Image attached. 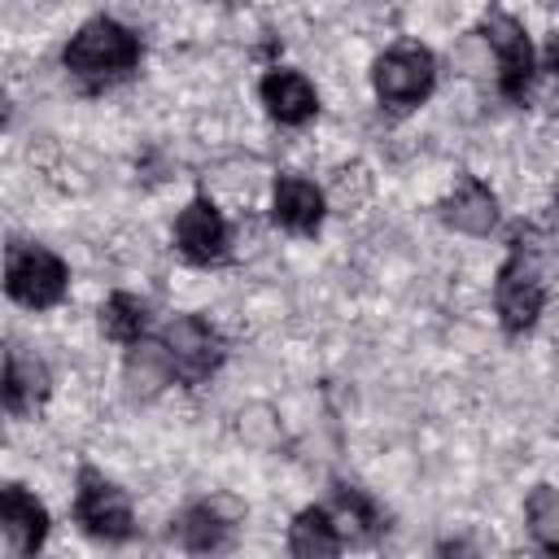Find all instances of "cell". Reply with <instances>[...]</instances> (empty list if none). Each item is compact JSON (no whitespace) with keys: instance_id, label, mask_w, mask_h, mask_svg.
Wrapping results in <instances>:
<instances>
[{"instance_id":"cell-17","label":"cell","mask_w":559,"mask_h":559,"mask_svg":"<svg viewBox=\"0 0 559 559\" xmlns=\"http://www.w3.org/2000/svg\"><path fill=\"white\" fill-rule=\"evenodd\" d=\"M524 515H528V533L537 537V546L559 555V489H550V485L528 489Z\"/></svg>"},{"instance_id":"cell-8","label":"cell","mask_w":559,"mask_h":559,"mask_svg":"<svg viewBox=\"0 0 559 559\" xmlns=\"http://www.w3.org/2000/svg\"><path fill=\"white\" fill-rule=\"evenodd\" d=\"M175 245H179V253L188 258V262H218L223 258V249H227V223H223V214L205 201V197H197L179 218H175Z\"/></svg>"},{"instance_id":"cell-5","label":"cell","mask_w":559,"mask_h":559,"mask_svg":"<svg viewBox=\"0 0 559 559\" xmlns=\"http://www.w3.org/2000/svg\"><path fill=\"white\" fill-rule=\"evenodd\" d=\"M162 345H166V354H170L175 380H183V384H201V380H205L210 371H218V362H223V341H218V332H214L205 319H197V314H179V319L166 328Z\"/></svg>"},{"instance_id":"cell-14","label":"cell","mask_w":559,"mask_h":559,"mask_svg":"<svg viewBox=\"0 0 559 559\" xmlns=\"http://www.w3.org/2000/svg\"><path fill=\"white\" fill-rule=\"evenodd\" d=\"M288 550H293L297 559H323V555H336V550H341V533H336L332 511H323V507H306V511H297V520L288 524Z\"/></svg>"},{"instance_id":"cell-19","label":"cell","mask_w":559,"mask_h":559,"mask_svg":"<svg viewBox=\"0 0 559 559\" xmlns=\"http://www.w3.org/2000/svg\"><path fill=\"white\" fill-rule=\"evenodd\" d=\"M542 57H546V70H550V74L559 79V31H555V35L546 39V52H542Z\"/></svg>"},{"instance_id":"cell-6","label":"cell","mask_w":559,"mask_h":559,"mask_svg":"<svg viewBox=\"0 0 559 559\" xmlns=\"http://www.w3.org/2000/svg\"><path fill=\"white\" fill-rule=\"evenodd\" d=\"M74 515L92 537L105 542H122L131 537V498L109 485L105 476H96L92 467L79 476V498H74Z\"/></svg>"},{"instance_id":"cell-11","label":"cell","mask_w":559,"mask_h":559,"mask_svg":"<svg viewBox=\"0 0 559 559\" xmlns=\"http://www.w3.org/2000/svg\"><path fill=\"white\" fill-rule=\"evenodd\" d=\"M323 210H328V201H323V192L310 183V179H301V175H284L280 183H275V223L284 227V231H297V236H306V231H314L319 223H323Z\"/></svg>"},{"instance_id":"cell-4","label":"cell","mask_w":559,"mask_h":559,"mask_svg":"<svg viewBox=\"0 0 559 559\" xmlns=\"http://www.w3.org/2000/svg\"><path fill=\"white\" fill-rule=\"evenodd\" d=\"M480 31H485V39L498 52V87H502V96L515 100V105H524L528 100V87H533V74H537L533 70V44H528L524 26L511 13L489 9L485 22H480Z\"/></svg>"},{"instance_id":"cell-16","label":"cell","mask_w":559,"mask_h":559,"mask_svg":"<svg viewBox=\"0 0 559 559\" xmlns=\"http://www.w3.org/2000/svg\"><path fill=\"white\" fill-rule=\"evenodd\" d=\"M227 533H231V524L210 502L188 507L183 520H179V542L188 550H218V546H227Z\"/></svg>"},{"instance_id":"cell-1","label":"cell","mask_w":559,"mask_h":559,"mask_svg":"<svg viewBox=\"0 0 559 559\" xmlns=\"http://www.w3.org/2000/svg\"><path fill=\"white\" fill-rule=\"evenodd\" d=\"M61 61L83 83H114V79H122V74L135 70V61H140V35H131L114 17H92L66 44Z\"/></svg>"},{"instance_id":"cell-7","label":"cell","mask_w":559,"mask_h":559,"mask_svg":"<svg viewBox=\"0 0 559 559\" xmlns=\"http://www.w3.org/2000/svg\"><path fill=\"white\" fill-rule=\"evenodd\" d=\"M493 301H498V319L507 332H528L542 314V301H546V288L542 280L524 266L520 249L511 253V262L498 271V288H493Z\"/></svg>"},{"instance_id":"cell-12","label":"cell","mask_w":559,"mask_h":559,"mask_svg":"<svg viewBox=\"0 0 559 559\" xmlns=\"http://www.w3.org/2000/svg\"><path fill=\"white\" fill-rule=\"evenodd\" d=\"M441 218L454 227V231H467V236H485L493 223H498V201L493 192L480 183V179H459V188L441 201Z\"/></svg>"},{"instance_id":"cell-18","label":"cell","mask_w":559,"mask_h":559,"mask_svg":"<svg viewBox=\"0 0 559 559\" xmlns=\"http://www.w3.org/2000/svg\"><path fill=\"white\" fill-rule=\"evenodd\" d=\"M336 507H341V515H332V520H336V533H341V537L362 542V537H371V533H376L380 515H376V507H371V502H367L358 489L336 485Z\"/></svg>"},{"instance_id":"cell-3","label":"cell","mask_w":559,"mask_h":559,"mask_svg":"<svg viewBox=\"0 0 559 559\" xmlns=\"http://www.w3.org/2000/svg\"><path fill=\"white\" fill-rule=\"evenodd\" d=\"M432 79H437V66H432V52L419 48V44H397L389 48L376 70H371V83H376V96L393 109H406L415 100H424L432 92Z\"/></svg>"},{"instance_id":"cell-9","label":"cell","mask_w":559,"mask_h":559,"mask_svg":"<svg viewBox=\"0 0 559 559\" xmlns=\"http://www.w3.org/2000/svg\"><path fill=\"white\" fill-rule=\"evenodd\" d=\"M0 528L13 555H31L39 550L44 533H48V511L22 489V485H4L0 489Z\"/></svg>"},{"instance_id":"cell-13","label":"cell","mask_w":559,"mask_h":559,"mask_svg":"<svg viewBox=\"0 0 559 559\" xmlns=\"http://www.w3.org/2000/svg\"><path fill=\"white\" fill-rule=\"evenodd\" d=\"M48 397V367L35 354H22L17 345L4 354V406L13 415L35 411V402Z\"/></svg>"},{"instance_id":"cell-2","label":"cell","mask_w":559,"mask_h":559,"mask_svg":"<svg viewBox=\"0 0 559 559\" xmlns=\"http://www.w3.org/2000/svg\"><path fill=\"white\" fill-rule=\"evenodd\" d=\"M66 262L52 253V249H39V245H13L9 249V262H4V288L13 301L31 306V310H48L66 297Z\"/></svg>"},{"instance_id":"cell-15","label":"cell","mask_w":559,"mask_h":559,"mask_svg":"<svg viewBox=\"0 0 559 559\" xmlns=\"http://www.w3.org/2000/svg\"><path fill=\"white\" fill-rule=\"evenodd\" d=\"M144 328H148V310H144L140 297H131V293H114V297L100 306V332H105L109 341H118V345H135V341L144 336Z\"/></svg>"},{"instance_id":"cell-20","label":"cell","mask_w":559,"mask_h":559,"mask_svg":"<svg viewBox=\"0 0 559 559\" xmlns=\"http://www.w3.org/2000/svg\"><path fill=\"white\" fill-rule=\"evenodd\" d=\"M555 83H559V79H555ZM555 109H559V87H555Z\"/></svg>"},{"instance_id":"cell-10","label":"cell","mask_w":559,"mask_h":559,"mask_svg":"<svg viewBox=\"0 0 559 559\" xmlns=\"http://www.w3.org/2000/svg\"><path fill=\"white\" fill-rule=\"evenodd\" d=\"M258 92H262V105L271 109V118H280L284 127H297V122L314 118V109H319L314 87L301 70H271Z\"/></svg>"}]
</instances>
